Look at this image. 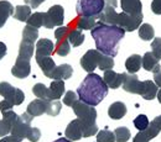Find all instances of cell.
<instances>
[{"label":"cell","mask_w":161,"mask_h":142,"mask_svg":"<svg viewBox=\"0 0 161 142\" xmlns=\"http://www.w3.org/2000/svg\"><path fill=\"white\" fill-rule=\"evenodd\" d=\"M151 52L153 55L161 61V37H154V40L151 42Z\"/></svg>","instance_id":"b9f144b4"},{"label":"cell","mask_w":161,"mask_h":142,"mask_svg":"<svg viewBox=\"0 0 161 142\" xmlns=\"http://www.w3.org/2000/svg\"><path fill=\"white\" fill-rule=\"evenodd\" d=\"M51 100H58L64 94V81H52L48 87Z\"/></svg>","instance_id":"83f0119b"},{"label":"cell","mask_w":161,"mask_h":142,"mask_svg":"<svg viewBox=\"0 0 161 142\" xmlns=\"http://www.w3.org/2000/svg\"><path fill=\"white\" fill-rule=\"evenodd\" d=\"M159 92V87L151 81H144L142 82V87H141L140 95L145 100H153L156 98Z\"/></svg>","instance_id":"603a6c76"},{"label":"cell","mask_w":161,"mask_h":142,"mask_svg":"<svg viewBox=\"0 0 161 142\" xmlns=\"http://www.w3.org/2000/svg\"><path fill=\"white\" fill-rule=\"evenodd\" d=\"M72 109H73V113L76 114L77 119H80V121L96 122L97 120V110L94 109V106H91L86 103L78 100Z\"/></svg>","instance_id":"ba28073f"},{"label":"cell","mask_w":161,"mask_h":142,"mask_svg":"<svg viewBox=\"0 0 161 142\" xmlns=\"http://www.w3.org/2000/svg\"><path fill=\"white\" fill-rule=\"evenodd\" d=\"M53 142H72V141L68 140V139H66V137H61V139H58V140H56V141Z\"/></svg>","instance_id":"f907efd6"},{"label":"cell","mask_w":161,"mask_h":142,"mask_svg":"<svg viewBox=\"0 0 161 142\" xmlns=\"http://www.w3.org/2000/svg\"><path fill=\"white\" fill-rule=\"evenodd\" d=\"M120 6L125 14L134 16L142 15V4L140 0H120Z\"/></svg>","instance_id":"ac0fdd59"},{"label":"cell","mask_w":161,"mask_h":142,"mask_svg":"<svg viewBox=\"0 0 161 142\" xmlns=\"http://www.w3.org/2000/svg\"><path fill=\"white\" fill-rule=\"evenodd\" d=\"M31 73V64L30 62L22 61V60H18L15 61V64L11 68V74L19 79H24L27 78Z\"/></svg>","instance_id":"e0dca14e"},{"label":"cell","mask_w":161,"mask_h":142,"mask_svg":"<svg viewBox=\"0 0 161 142\" xmlns=\"http://www.w3.org/2000/svg\"><path fill=\"white\" fill-rule=\"evenodd\" d=\"M73 76V68L68 63H63L61 66H56V68L47 76V78H51L53 81H66L69 79Z\"/></svg>","instance_id":"4fadbf2b"},{"label":"cell","mask_w":161,"mask_h":142,"mask_svg":"<svg viewBox=\"0 0 161 142\" xmlns=\"http://www.w3.org/2000/svg\"><path fill=\"white\" fill-rule=\"evenodd\" d=\"M78 102V95L77 93L72 92V90H68L64 93V97H63V104L69 106V108H73L75 104Z\"/></svg>","instance_id":"ab89813d"},{"label":"cell","mask_w":161,"mask_h":142,"mask_svg":"<svg viewBox=\"0 0 161 142\" xmlns=\"http://www.w3.org/2000/svg\"><path fill=\"white\" fill-rule=\"evenodd\" d=\"M154 83L161 89V71H159L158 73H154Z\"/></svg>","instance_id":"bcb514c9"},{"label":"cell","mask_w":161,"mask_h":142,"mask_svg":"<svg viewBox=\"0 0 161 142\" xmlns=\"http://www.w3.org/2000/svg\"><path fill=\"white\" fill-rule=\"evenodd\" d=\"M32 93L37 99H42V100H51V94H50V89L42 84V83H37L32 87Z\"/></svg>","instance_id":"f546056e"},{"label":"cell","mask_w":161,"mask_h":142,"mask_svg":"<svg viewBox=\"0 0 161 142\" xmlns=\"http://www.w3.org/2000/svg\"><path fill=\"white\" fill-rule=\"evenodd\" d=\"M133 124H134V126H135L139 131H145V130L149 127L150 121H149V119H147V116H146V115L140 114V115H138V116L134 119Z\"/></svg>","instance_id":"74e56055"},{"label":"cell","mask_w":161,"mask_h":142,"mask_svg":"<svg viewBox=\"0 0 161 142\" xmlns=\"http://www.w3.org/2000/svg\"><path fill=\"white\" fill-rule=\"evenodd\" d=\"M105 6V0H77L76 11L80 16L98 18Z\"/></svg>","instance_id":"3957f363"},{"label":"cell","mask_w":161,"mask_h":142,"mask_svg":"<svg viewBox=\"0 0 161 142\" xmlns=\"http://www.w3.org/2000/svg\"><path fill=\"white\" fill-rule=\"evenodd\" d=\"M34 52H35V41L22 37V40L20 42V47H19L18 60L30 62V60L32 58Z\"/></svg>","instance_id":"2e32d148"},{"label":"cell","mask_w":161,"mask_h":142,"mask_svg":"<svg viewBox=\"0 0 161 142\" xmlns=\"http://www.w3.org/2000/svg\"><path fill=\"white\" fill-rule=\"evenodd\" d=\"M55 43L48 39H41L36 43V55L35 56H45V57H50L51 55H53L55 52Z\"/></svg>","instance_id":"7402d4cb"},{"label":"cell","mask_w":161,"mask_h":142,"mask_svg":"<svg viewBox=\"0 0 161 142\" xmlns=\"http://www.w3.org/2000/svg\"><path fill=\"white\" fill-rule=\"evenodd\" d=\"M151 11L154 14H156V15H161V0H153Z\"/></svg>","instance_id":"ee69618b"},{"label":"cell","mask_w":161,"mask_h":142,"mask_svg":"<svg viewBox=\"0 0 161 142\" xmlns=\"http://www.w3.org/2000/svg\"><path fill=\"white\" fill-rule=\"evenodd\" d=\"M35 60L37 62L40 69L43 72V74L47 77L55 68H56V63L51 57H45V56H35Z\"/></svg>","instance_id":"d4e9b609"},{"label":"cell","mask_w":161,"mask_h":142,"mask_svg":"<svg viewBox=\"0 0 161 142\" xmlns=\"http://www.w3.org/2000/svg\"><path fill=\"white\" fill-rule=\"evenodd\" d=\"M114 135H115V141L117 142H128L130 140V130L125 126L115 129Z\"/></svg>","instance_id":"d590c367"},{"label":"cell","mask_w":161,"mask_h":142,"mask_svg":"<svg viewBox=\"0 0 161 142\" xmlns=\"http://www.w3.org/2000/svg\"><path fill=\"white\" fill-rule=\"evenodd\" d=\"M113 67H114V60H113V57H109V56L103 55L98 68H99L101 71H103V72H105V71L113 69Z\"/></svg>","instance_id":"60d3db41"},{"label":"cell","mask_w":161,"mask_h":142,"mask_svg":"<svg viewBox=\"0 0 161 142\" xmlns=\"http://www.w3.org/2000/svg\"><path fill=\"white\" fill-rule=\"evenodd\" d=\"M61 109H62V103H60L58 100H50L46 114L50 116H57L60 114Z\"/></svg>","instance_id":"f35d334b"},{"label":"cell","mask_w":161,"mask_h":142,"mask_svg":"<svg viewBox=\"0 0 161 142\" xmlns=\"http://www.w3.org/2000/svg\"><path fill=\"white\" fill-rule=\"evenodd\" d=\"M102 56H103V53H101L98 50H88L80 58V67L86 72L93 73L101 63Z\"/></svg>","instance_id":"9c48e42d"},{"label":"cell","mask_w":161,"mask_h":142,"mask_svg":"<svg viewBox=\"0 0 161 142\" xmlns=\"http://www.w3.org/2000/svg\"><path fill=\"white\" fill-rule=\"evenodd\" d=\"M155 30L150 24H142L139 27V37L142 41H151L154 40Z\"/></svg>","instance_id":"836d02e7"},{"label":"cell","mask_w":161,"mask_h":142,"mask_svg":"<svg viewBox=\"0 0 161 142\" xmlns=\"http://www.w3.org/2000/svg\"><path fill=\"white\" fill-rule=\"evenodd\" d=\"M141 87H142V82L139 81L136 74H128V73H125V78H124V83H123V89L125 92L140 95Z\"/></svg>","instance_id":"5bb4252c"},{"label":"cell","mask_w":161,"mask_h":142,"mask_svg":"<svg viewBox=\"0 0 161 142\" xmlns=\"http://www.w3.org/2000/svg\"><path fill=\"white\" fill-rule=\"evenodd\" d=\"M24 1H25V4L29 5L30 8L36 9V8H39L41 4H42L43 1H46V0H24Z\"/></svg>","instance_id":"f6af8a7d"},{"label":"cell","mask_w":161,"mask_h":142,"mask_svg":"<svg viewBox=\"0 0 161 142\" xmlns=\"http://www.w3.org/2000/svg\"><path fill=\"white\" fill-rule=\"evenodd\" d=\"M6 55V45L4 42H0V60H3Z\"/></svg>","instance_id":"c3c4849f"},{"label":"cell","mask_w":161,"mask_h":142,"mask_svg":"<svg viewBox=\"0 0 161 142\" xmlns=\"http://www.w3.org/2000/svg\"><path fill=\"white\" fill-rule=\"evenodd\" d=\"M68 41L72 47H78L84 42V35L78 29H72L68 34Z\"/></svg>","instance_id":"d6a6232c"},{"label":"cell","mask_w":161,"mask_h":142,"mask_svg":"<svg viewBox=\"0 0 161 142\" xmlns=\"http://www.w3.org/2000/svg\"><path fill=\"white\" fill-rule=\"evenodd\" d=\"M64 135H66V139L71 140L72 142L78 141V140L82 139V130H80V119H75V120H72L67 125Z\"/></svg>","instance_id":"44dd1931"},{"label":"cell","mask_w":161,"mask_h":142,"mask_svg":"<svg viewBox=\"0 0 161 142\" xmlns=\"http://www.w3.org/2000/svg\"><path fill=\"white\" fill-rule=\"evenodd\" d=\"M32 120H34V116H31L27 113H24L22 115H20L18 118L16 122L14 124V126H13V130L10 132L11 136L19 139L20 141H22L24 139H26L27 132L31 129V125L30 124L32 122Z\"/></svg>","instance_id":"8992f818"},{"label":"cell","mask_w":161,"mask_h":142,"mask_svg":"<svg viewBox=\"0 0 161 142\" xmlns=\"http://www.w3.org/2000/svg\"><path fill=\"white\" fill-rule=\"evenodd\" d=\"M151 122H153V124H154V125H155V126H156V127L161 131V115L160 116H156V118H155Z\"/></svg>","instance_id":"681fc988"},{"label":"cell","mask_w":161,"mask_h":142,"mask_svg":"<svg viewBox=\"0 0 161 142\" xmlns=\"http://www.w3.org/2000/svg\"><path fill=\"white\" fill-rule=\"evenodd\" d=\"M64 20V9L62 5H52L47 13H45V27L52 29L55 26L61 27Z\"/></svg>","instance_id":"52a82bcc"},{"label":"cell","mask_w":161,"mask_h":142,"mask_svg":"<svg viewBox=\"0 0 161 142\" xmlns=\"http://www.w3.org/2000/svg\"><path fill=\"white\" fill-rule=\"evenodd\" d=\"M97 142H115V135H114L113 131H109L108 129H104L102 131H98Z\"/></svg>","instance_id":"8d00e7d4"},{"label":"cell","mask_w":161,"mask_h":142,"mask_svg":"<svg viewBox=\"0 0 161 142\" xmlns=\"http://www.w3.org/2000/svg\"><path fill=\"white\" fill-rule=\"evenodd\" d=\"M19 116L14 110H9L3 114V119L0 120V137H5L8 134L11 132Z\"/></svg>","instance_id":"7c38bea8"},{"label":"cell","mask_w":161,"mask_h":142,"mask_svg":"<svg viewBox=\"0 0 161 142\" xmlns=\"http://www.w3.org/2000/svg\"><path fill=\"white\" fill-rule=\"evenodd\" d=\"M141 58L142 57L140 55H131L130 57H128V60L125 61V68L129 74H135L136 72L140 71Z\"/></svg>","instance_id":"4316f807"},{"label":"cell","mask_w":161,"mask_h":142,"mask_svg":"<svg viewBox=\"0 0 161 142\" xmlns=\"http://www.w3.org/2000/svg\"><path fill=\"white\" fill-rule=\"evenodd\" d=\"M118 6V1L117 0H105V6L102 11V14L98 16L99 22H103L105 25H113L117 26L118 22V13L115 11Z\"/></svg>","instance_id":"30bf717a"},{"label":"cell","mask_w":161,"mask_h":142,"mask_svg":"<svg viewBox=\"0 0 161 142\" xmlns=\"http://www.w3.org/2000/svg\"><path fill=\"white\" fill-rule=\"evenodd\" d=\"M0 142H21L19 139H16V137H14V136H5V137H1V140Z\"/></svg>","instance_id":"7dc6e473"},{"label":"cell","mask_w":161,"mask_h":142,"mask_svg":"<svg viewBox=\"0 0 161 142\" xmlns=\"http://www.w3.org/2000/svg\"><path fill=\"white\" fill-rule=\"evenodd\" d=\"M126 114V106L123 102H115L110 104L108 109V116L113 120H120Z\"/></svg>","instance_id":"cb8c5ba5"},{"label":"cell","mask_w":161,"mask_h":142,"mask_svg":"<svg viewBox=\"0 0 161 142\" xmlns=\"http://www.w3.org/2000/svg\"><path fill=\"white\" fill-rule=\"evenodd\" d=\"M40 137H41V131L37 127H31L29 130V132H27V136H26V139L30 142H37L40 140Z\"/></svg>","instance_id":"7bdbcfd3"},{"label":"cell","mask_w":161,"mask_h":142,"mask_svg":"<svg viewBox=\"0 0 161 142\" xmlns=\"http://www.w3.org/2000/svg\"><path fill=\"white\" fill-rule=\"evenodd\" d=\"M14 19L18 21H27V19L31 16V8L29 5H18L15 6V11H14Z\"/></svg>","instance_id":"4dcf8cb0"},{"label":"cell","mask_w":161,"mask_h":142,"mask_svg":"<svg viewBox=\"0 0 161 142\" xmlns=\"http://www.w3.org/2000/svg\"><path fill=\"white\" fill-rule=\"evenodd\" d=\"M97 19L96 16H80L76 20V29L80 31L83 30H92L97 25Z\"/></svg>","instance_id":"f1b7e54d"},{"label":"cell","mask_w":161,"mask_h":142,"mask_svg":"<svg viewBox=\"0 0 161 142\" xmlns=\"http://www.w3.org/2000/svg\"><path fill=\"white\" fill-rule=\"evenodd\" d=\"M108 90L109 88L101 76L96 73H89L77 88V95L80 102L91 106H96L104 100Z\"/></svg>","instance_id":"7a4b0ae2"},{"label":"cell","mask_w":161,"mask_h":142,"mask_svg":"<svg viewBox=\"0 0 161 142\" xmlns=\"http://www.w3.org/2000/svg\"><path fill=\"white\" fill-rule=\"evenodd\" d=\"M47 106H48V102L47 100H42V99H35L30 103L26 108V113L30 114L31 116L36 118V116H41L42 114L47 113Z\"/></svg>","instance_id":"ffe728a7"},{"label":"cell","mask_w":161,"mask_h":142,"mask_svg":"<svg viewBox=\"0 0 161 142\" xmlns=\"http://www.w3.org/2000/svg\"><path fill=\"white\" fill-rule=\"evenodd\" d=\"M80 130H82V137H91L93 135L98 134V126L96 122H84L80 121Z\"/></svg>","instance_id":"1f68e13d"},{"label":"cell","mask_w":161,"mask_h":142,"mask_svg":"<svg viewBox=\"0 0 161 142\" xmlns=\"http://www.w3.org/2000/svg\"><path fill=\"white\" fill-rule=\"evenodd\" d=\"M15 8L6 0H0V29L5 25L6 20L14 15Z\"/></svg>","instance_id":"484cf974"},{"label":"cell","mask_w":161,"mask_h":142,"mask_svg":"<svg viewBox=\"0 0 161 142\" xmlns=\"http://www.w3.org/2000/svg\"><path fill=\"white\" fill-rule=\"evenodd\" d=\"M91 35L94 39L97 50L103 55L114 58L118 55L119 42L124 39L125 31L119 26L97 22V25L91 30Z\"/></svg>","instance_id":"6da1fadb"},{"label":"cell","mask_w":161,"mask_h":142,"mask_svg":"<svg viewBox=\"0 0 161 142\" xmlns=\"http://www.w3.org/2000/svg\"><path fill=\"white\" fill-rule=\"evenodd\" d=\"M124 78H125V73H117L113 69L105 71L103 74V81L105 82V84L110 89H118L119 87H121L124 83Z\"/></svg>","instance_id":"9a60e30c"},{"label":"cell","mask_w":161,"mask_h":142,"mask_svg":"<svg viewBox=\"0 0 161 142\" xmlns=\"http://www.w3.org/2000/svg\"><path fill=\"white\" fill-rule=\"evenodd\" d=\"M26 24H27L29 26L40 29L41 26L45 25V13H35V14H32V15L27 19Z\"/></svg>","instance_id":"e575fe53"},{"label":"cell","mask_w":161,"mask_h":142,"mask_svg":"<svg viewBox=\"0 0 161 142\" xmlns=\"http://www.w3.org/2000/svg\"><path fill=\"white\" fill-rule=\"evenodd\" d=\"M141 67L147 71V72H153V73H158L161 71L160 68V61L153 55V52H146L144 53L142 58H141Z\"/></svg>","instance_id":"d6986e66"},{"label":"cell","mask_w":161,"mask_h":142,"mask_svg":"<svg viewBox=\"0 0 161 142\" xmlns=\"http://www.w3.org/2000/svg\"><path fill=\"white\" fill-rule=\"evenodd\" d=\"M0 95L4 98V100L13 104L14 106L15 105H20L25 100L24 92L19 88L13 87L8 82H1L0 83Z\"/></svg>","instance_id":"277c9868"},{"label":"cell","mask_w":161,"mask_h":142,"mask_svg":"<svg viewBox=\"0 0 161 142\" xmlns=\"http://www.w3.org/2000/svg\"><path fill=\"white\" fill-rule=\"evenodd\" d=\"M71 31L69 26H61L55 31L56 37V52L61 57H64L71 51V43L68 41V34Z\"/></svg>","instance_id":"5b68a950"},{"label":"cell","mask_w":161,"mask_h":142,"mask_svg":"<svg viewBox=\"0 0 161 142\" xmlns=\"http://www.w3.org/2000/svg\"><path fill=\"white\" fill-rule=\"evenodd\" d=\"M156 98H158L159 103L161 104V89H159V92H158V95H156Z\"/></svg>","instance_id":"816d5d0a"},{"label":"cell","mask_w":161,"mask_h":142,"mask_svg":"<svg viewBox=\"0 0 161 142\" xmlns=\"http://www.w3.org/2000/svg\"><path fill=\"white\" fill-rule=\"evenodd\" d=\"M144 15L140 16H134V15H129V14H125L121 11L120 14L118 15V22H117V26L121 27L125 32H131V31H135V30H139L141 25V21H142Z\"/></svg>","instance_id":"8fae6325"}]
</instances>
